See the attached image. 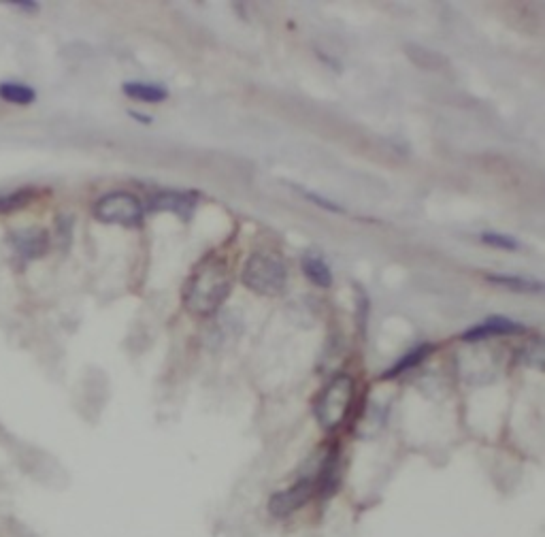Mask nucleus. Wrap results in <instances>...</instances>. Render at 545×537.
<instances>
[{
    "mask_svg": "<svg viewBox=\"0 0 545 537\" xmlns=\"http://www.w3.org/2000/svg\"><path fill=\"white\" fill-rule=\"evenodd\" d=\"M7 5H15V7L30 9V11L37 9V3H32V0H26V3H24V0H11V3H7Z\"/></svg>",
    "mask_w": 545,
    "mask_h": 537,
    "instance_id": "obj_17",
    "label": "nucleus"
},
{
    "mask_svg": "<svg viewBox=\"0 0 545 537\" xmlns=\"http://www.w3.org/2000/svg\"><path fill=\"white\" fill-rule=\"evenodd\" d=\"M316 486H318V474L316 476L301 478L294 486L286 488V491H282V493H275L271 497L269 512L273 516H279V518L296 512V510L303 508L305 503L309 501V497L313 495V491H316Z\"/></svg>",
    "mask_w": 545,
    "mask_h": 537,
    "instance_id": "obj_5",
    "label": "nucleus"
},
{
    "mask_svg": "<svg viewBox=\"0 0 545 537\" xmlns=\"http://www.w3.org/2000/svg\"><path fill=\"white\" fill-rule=\"evenodd\" d=\"M356 384L350 376H337L330 382L316 403V418L324 431L339 429L350 414Z\"/></svg>",
    "mask_w": 545,
    "mask_h": 537,
    "instance_id": "obj_3",
    "label": "nucleus"
},
{
    "mask_svg": "<svg viewBox=\"0 0 545 537\" xmlns=\"http://www.w3.org/2000/svg\"><path fill=\"white\" fill-rule=\"evenodd\" d=\"M243 284L264 297L279 295L286 286V267L282 258L269 252H256L245 263Z\"/></svg>",
    "mask_w": 545,
    "mask_h": 537,
    "instance_id": "obj_2",
    "label": "nucleus"
},
{
    "mask_svg": "<svg viewBox=\"0 0 545 537\" xmlns=\"http://www.w3.org/2000/svg\"><path fill=\"white\" fill-rule=\"evenodd\" d=\"M524 333V327L520 322H514L503 316H494L488 318L480 327H473L467 333H462V339L465 341H480L486 337H499V335H518Z\"/></svg>",
    "mask_w": 545,
    "mask_h": 537,
    "instance_id": "obj_7",
    "label": "nucleus"
},
{
    "mask_svg": "<svg viewBox=\"0 0 545 537\" xmlns=\"http://www.w3.org/2000/svg\"><path fill=\"white\" fill-rule=\"evenodd\" d=\"M303 197L309 199V201H313L316 205H320V207H324V209H328V211H335V214H339V211H343V209H341L339 205H335L333 201L322 199V197H318V194H313V192H303Z\"/></svg>",
    "mask_w": 545,
    "mask_h": 537,
    "instance_id": "obj_16",
    "label": "nucleus"
},
{
    "mask_svg": "<svg viewBox=\"0 0 545 537\" xmlns=\"http://www.w3.org/2000/svg\"><path fill=\"white\" fill-rule=\"evenodd\" d=\"M94 216L105 224L139 226L143 222V205L130 192H109L94 205Z\"/></svg>",
    "mask_w": 545,
    "mask_h": 537,
    "instance_id": "obj_4",
    "label": "nucleus"
},
{
    "mask_svg": "<svg viewBox=\"0 0 545 537\" xmlns=\"http://www.w3.org/2000/svg\"><path fill=\"white\" fill-rule=\"evenodd\" d=\"M230 292V275L220 260H207L186 286V307L198 316L213 314Z\"/></svg>",
    "mask_w": 545,
    "mask_h": 537,
    "instance_id": "obj_1",
    "label": "nucleus"
},
{
    "mask_svg": "<svg viewBox=\"0 0 545 537\" xmlns=\"http://www.w3.org/2000/svg\"><path fill=\"white\" fill-rule=\"evenodd\" d=\"M435 348L431 344H422L418 346L416 350H411L407 356H403L399 363H396L394 367H390L386 373H384V380H390V378H396V376H401V373H405L407 369H414L416 365H420L424 358L431 354Z\"/></svg>",
    "mask_w": 545,
    "mask_h": 537,
    "instance_id": "obj_12",
    "label": "nucleus"
},
{
    "mask_svg": "<svg viewBox=\"0 0 545 537\" xmlns=\"http://www.w3.org/2000/svg\"><path fill=\"white\" fill-rule=\"evenodd\" d=\"M9 241H11V246L15 248V252H18L26 260L43 256L49 248L47 233L43 229H37V226H30V229H20V231L11 233Z\"/></svg>",
    "mask_w": 545,
    "mask_h": 537,
    "instance_id": "obj_6",
    "label": "nucleus"
},
{
    "mask_svg": "<svg viewBox=\"0 0 545 537\" xmlns=\"http://www.w3.org/2000/svg\"><path fill=\"white\" fill-rule=\"evenodd\" d=\"M130 118H135L141 124H152L150 116H143V113H137V111H130Z\"/></svg>",
    "mask_w": 545,
    "mask_h": 537,
    "instance_id": "obj_18",
    "label": "nucleus"
},
{
    "mask_svg": "<svg viewBox=\"0 0 545 537\" xmlns=\"http://www.w3.org/2000/svg\"><path fill=\"white\" fill-rule=\"evenodd\" d=\"M196 207V194L186 192H160L152 199V209L156 211H173L181 220H188Z\"/></svg>",
    "mask_w": 545,
    "mask_h": 537,
    "instance_id": "obj_8",
    "label": "nucleus"
},
{
    "mask_svg": "<svg viewBox=\"0 0 545 537\" xmlns=\"http://www.w3.org/2000/svg\"><path fill=\"white\" fill-rule=\"evenodd\" d=\"M122 90L128 99L143 101V103H162V101H167V96H169L167 90H164L162 86L143 84V81H126Z\"/></svg>",
    "mask_w": 545,
    "mask_h": 537,
    "instance_id": "obj_9",
    "label": "nucleus"
},
{
    "mask_svg": "<svg viewBox=\"0 0 545 537\" xmlns=\"http://www.w3.org/2000/svg\"><path fill=\"white\" fill-rule=\"evenodd\" d=\"M0 99L11 105L28 107L37 101V94L30 86L18 84V81H5V84H0Z\"/></svg>",
    "mask_w": 545,
    "mask_h": 537,
    "instance_id": "obj_11",
    "label": "nucleus"
},
{
    "mask_svg": "<svg viewBox=\"0 0 545 537\" xmlns=\"http://www.w3.org/2000/svg\"><path fill=\"white\" fill-rule=\"evenodd\" d=\"M482 241L486 243V246H492V248H501V250H518V241L511 239V237H505V235H499V233H484L482 235Z\"/></svg>",
    "mask_w": 545,
    "mask_h": 537,
    "instance_id": "obj_15",
    "label": "nucleus"
},
{
    "mask_svg": "<svg viewBox=\"0 0 545 537\" xmlns=\"http://www.w3.org/2000/svg\"><path fill=\"white\" fill-rule=\"evenodd\" d=\"M32 197H35L32 190H15L11 194H3V197H0V214H9V211H18L26 207L32 201Z\"/></svg>",
    "mask_w": 545,
    "mask_h": 537,
    "instance_id": "obj_14",
    "label": "nucleus"
},
{
    "mask_svg": "<svg viewBox=\"0 0 545 537\" xmlns=\"http://www.w3.org/2000/svg\"><path fill=\"white\" fill-rule=\"evenodd\" d=\"M303 273L309 278V282H313L320 288H328L333 284V271L326 265V260L322 256L316 254H307L303 258Z\"/></svg>",
    "mask_w": 545,
    "mask_h": 537,
    "instance_id": "obj_10",
    "label": "nucleus"
},
{
    "mask_svg": "<svg viewBox=\"0 0 545 537\" xmlns=\"http://www.w3.org/2000/svg\"><path fill=\"white\" fill-rule=\"evenodd\" d=\"M492 284H499L503 288L516 290V292H541L543 284L531 278H518V275H490L488 278Z\"/></svg>",
    "mask_w": 545,
    "mask_h": 537,
    "instance_id": "obj_13",
    "label": "nucleus"
}]
</instances>
